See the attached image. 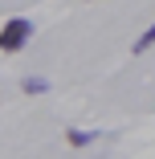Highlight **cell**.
I'll return each instance as SVG.
<instances>
[{"mask_svg":"<svg viewBox=\"0 0 155 159\" xmlns=\"http://www.w3.org/2000/svg\"><path fill=\"white\" fill-rule=\"evenodd\" d=\"M33 41V20L29 16H8L0 25V53H21Z\"/></svg>","mask_w":155,"mask_h":159,"instance_id":"cell-1","label":"cell"},{"mask_svg":"<svg viewBox=\"0 0 155 159\" xmlns=\"http://www.w3.org/2000/svg\"><path fill=\"white\" fill-rule=\"evenodd\" d=\"M94 139H98L94 131H74V126H70V131H66V143H70V147H78V151H82V147H90V143H94Z\"/></svg>","mask_w":155,"mask_h":159,"instance_id":"cell-2","label":"cell"},{"mask_svg":"<svg viewBox=\"0 0 155 159\" xmlns=\"http://www.w3.org/2000/svg\"><path fill=\"white\" fill-rule=\"evenodd\" d=\"M151 45H155V20H151V25H147V29H143V33H139V41H135V45H131V53H147V49H151Z\"/></svg>","mask_w":155,"mask_h":159,"instance_id":"cell-3","label":"cell"},{"mask_svg":"<svg viewBox=\"0 0 155 159\" xmlns=\"http://www.w3.org/2000/svg\"><path fill=\"white\" fill-rule=\"evenodd\" d=\"M21 90L25 94H45L49 90V78H21Z\"/></svg>","mask_w":155,"mask_h":159,"instance_id":"cell-4","label":"cell"}]
</instances>
